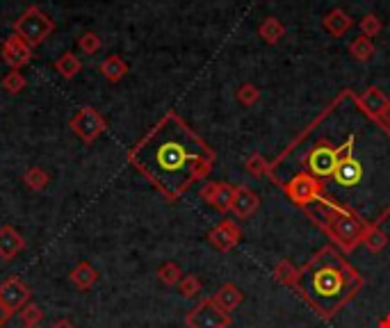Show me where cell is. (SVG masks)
I'll list each match as a JSON object with an SVG mask.
<instances>
[{
    "label": "cell",
    "mask_w": 390,
    "mask_h": 328,
    "mask_svg": "<svg viewBox=\"0 0 390 328\" xmlns=\"http://www.w3.org/2000/svg\"><path fill=\"white\" fill-rule=\"evenodd\" d=\"M379 121H382V123H384V126H386V128H390V105H388V107L384 110V115H382V117H379Z\"/></svg>",
    "instance_id": "33"
},
{
    "label": "cell",
    "mask_w": 390,
    "mask_h": 328,
    "mask_svg": "<svg viewBox=\"0 0 390 328\" xmlns=\"http://www.w3.org/2000/svg\"><path fill=\"white\" fill-rule=\"evenodd\" d=\"M199 197L212 205L214 210L226 214V212H231V205H233V197H235V187L229 182H222V180H212V182H205L201 192H199Z\"/></svg>",
    "instance_id": "10"
},
{
    "label": "cell",
    "mask_w": 390,
    "mask_h": 328,
    "mask_svg": "<svg viewBox=\"0 0 390 328\" xmlns=\"http://www.w3.org/2000/svg\"><path fill=\"white\" fill-rule=\"evenodd\" d=\"M210 299L217 303L224 312H233V310H238L240 308V303H242V299H244V294L240 292V287L238 285H233V283H226V285H222L217 292H214Z\"/></svg>",
    "instance_id": "14"
},
{
    "label": "cell",
    "mask_w": 390,
    "mask_h": 328,
    "mask_svg": "<svg viewBox=\"0 0 390 328\" xmlns=\"http://www.w3.org/2000/svg\"><path fill=\"white\" fill-rule=\"evenodd\" d=\"M279 187L283 189V194L287 197V201L294 203L297 208H311V205L320 203L324 199V184L313 178L311 173L297 171L290 178H283Z\"/></svg>",
    "instance_id": "4"
},
{
    "label": "cell",
    "mask_w": 390,
    "mask_h": 328,
    "mask_svg": "<svg viewBox=\"0 0 390 328\" xmlns=\"http://www.w3.org/2000/svg\"><path fill=\"white\" fill-rule=\"evenodd\" d=\"M244 169L251 173L253 178H270L272 176V162L263 158V153H251L244 160Z\"/></svg>",
    "instance_id": "19"
},
{
    "label": "cell",
    "mask_w": 390,
    "mask_h": 328,
    "mask_svg": "<svg viewBox=\"0 0 390 328\" xmlns=\"http://www.w3.org/2000/svg\"><path fill=\"white\" fill-rule=\"evenodd\" d=\"M349 53H352V57L358 59V62H367L369 57L374 55V44H372V39L365 37V35H358V37L352 41V46H349Z\"/></svg>",
    "instance_id": "24"
},
{
    "label": "cell",
    "mask_w": 390,
    "mask_h": 328,
    "mask_svg": "<svg viewBox=\"0 0 390 328\" xmlns=\"http://www.w3.org/2000/svg\"><path fill=\"white\" fill-rule=\"evenodd\" d=\"M126 74H128V64L123 62L121 55H110L101 62V76L108 82H119L126 78Z\"/></svg>",
    "instance_id": "18"
},
{
    "label": "cell",
    "mask_w": 390,
    "mask_h": 328,
    "mask_svg": "<svg viewBox=\"0 0 390 328\" xmlns=\"http://www.w3.org/2000/svg\"><path fill=\"white\" fill-rule=\"evenodd\" d=\"M183 269L176 264V262H162L160 266H158V281L162 283V285H167V287H176L178 283H180V279H183Z\"/></svg>",
    "instance_id": "23"
},
{
    "label": "cell",
    "mask_w": 390,
    "mask_h": 328,
    "mask_svg": "<svg viewBox=\"0 0 390 328\" xmlns=\"http://www.w3.org/2000/svg\"><path fill=\"white\" fill-rule=\"evenodd\" d=\"M238 100L242 102V105H246V107L256 105V102L260 100V91H258V87L251 85V82H246V85H242V87L238 89Z\"/></svg>",
    "instance_id": "30"
},
{
    "label": "cell",
    "mask_w": 390,
    "mask_h": 328,
    "mask_svg": "<svg viewBox=\"0 0 390 328\" xmlns=\"http://www.w3.org/2000/svg\"><path fill=\"white\" fill-rule=\"evenodd\" d=\"M377 328H390V315H384L382 320H379Z\"/></svg>",
    "instance_id": "34"
},
{
    "label": "cell",
    "mask_w": 390,
    "mask_h": 328,
    "mask_svg": "<svg viewBox=\"0 0 390 328\" xmlns=\"http://www.w3.org/2000/svg\"><path fill=\"white\" fill-rule=\"evenodd\" d=\"M69 126L82 141L91 144V141H96L103 132L108 130V121L103 119L94 107H82L78 115L71 119Z\"/></svg>",
    "instance_id": "7"
},
{
    "label": "cell",
    "mask_w": 390,
    "mask_h": 328,
    "mask_svg": "<svg viewBox=\"0 0 390 328\" xmlns=\"http://www.w3.org/2000/svg\"><path fill=\"white\" fill-rule=\"evenodd\" d=\"M80 69H82V62L78 59V55L74 53H62L55 62V71L57 74L64 78V80H71V78H76L80 74Z\"/></svg>",
    "instance_id": "20"
},
{
    "label": "cell",
    "mask_w": 390,
    "mask_h": 328,
    "mask_svg": "<svg viewBox=\"0 0 390 328\" xmlns=\"http://www.w3.org/2000/svg\"><path fill=\"white\" fill-rule=\"evenodd\" d=\"M274 281L281 283V285H287V287H294L297 283V274H299V269L290 262V260H281L274 264Z\"/></svg>",
    "instance_id": "22"
},
{
    "label": "cell",
    "mask_w": 390,
    "mask_h": 328,
    "mask_svg": "<svg viewBox=\"0 0 390 328\" xmlns=\"http://www.w3.org/2000/svg\"><path fill=\"white\" fill-rule=\"evenodd\" d=\"M78 48L85 55H94V53H98V50H101V37L96 33H85L78 39Z\"/></svg>",
    "instance_id": "31"
},
{
    "label": "cell",
    "mask_w": 390,
    "mask_h": 328,
    "mask_svg": "<svg viewBox=\"0 0 390 328\" xmlns=\"http://www.w3.org/2000/svg\"><path fill=\"white\" fill-rule=\"evenodd\" d=\"M260 37L267 41V44H276L281 37H283V33H285V28H283V23L279 18H274V16H270V18H265L263 20V25H260Z\"/></svg>",
    "instance_id": "26"
},
{
    "label": "cell",
    "mask_w": 390,
    "mask_h": 328,
    "mask_svg": "<svg viewBox=\"0 0 390 328\" xmlns=\"http://www.w3.org/2000/svg\"><path fill=\"white\" fill-rule=\"evenodd\" d=\"M0 85H3V89L7 91V94H21V91L28 87V80H25L23 74H21V71H9V74L0 80Z\"/></svg>",
    "instance_id": "29"
},
{
    "label": "cell",
    "mask_w": 390,
    "mask_h": 328,
    "mask_svg": "<svg viewBox=\"0 0 390 328\" xmlns=\"http://www.w3.org/2000/svg\"><path fill=\"white\" fill-rule=\"evenodd\" d=\"M0 57H3L5 64L12 66V71H21L30 59H33V46H28L25 41L14 33L3 41V46H0Z\"/></svg>",
    "instance_id": "11"
},
{
    "label": "cell",
    "mask_w": 390,
    "mask_h": 328,
    "mask_svg": "<svg viewBox=\"0 0 390 328\" xmlns=\"http://www.w3.org/2000/svg\"><path fill=\"white\" fill-rule=\"evenodd\" d=\"M260 208V197L256 194L251 187L246 184H238L235 187V197H233V205H231V212L235 214L238 219H249L253 217L256 212Z\"/></svg>",
    "instance_id": "12"
},
{
    "label": "cell",
    "mask_w": 390,
    "mask_h": 328,
    "mask_svg": "<svg viewBox=\"0 0 390 328\" xmlns=\"http://www.w3.org/2000/svg\"><path fill=\"white\" fill-rule=\"evenodd\" d=\"M21 251H25V238L14 226H3L0 228V258L14 260Z\"/></svg>",
    "instance_id": "13"
},
{
    "label": "cell",
    "mask_w": 390,
    "mask_h": 328,
    "mask_svg": "<svg viewBox=\"0 0 390 328\" xmlns=\"http://www.w3.org/2000/svg\"><path fill=\"white\" fill-rule=\"evenodd\" d=\"M23 182H25V187L28 189H33V192H41V189H46L48 187V173L41 169V167H30L25 173H23Z\"/></svg>",
    "instance_id": "25"
},
{
    "label": "cell",
    "mask_w": 390,
    "mask_h": 328,
    "mask_svg": "<svg viewBox=\"0 0 390 328\" xmlns=\"http://www.w3.org/2000/svg\"><path fill=\"white\" fill-rule=\"evenodd\" d=\"M242 240V228H240V223L238 221H233V219H224L219 221L214 228L208 233V242L210 246H214L217 251L222 253H229L233 251L235 246L240 244Z\"/></svg>",
    "instance_id": "9"
},
{
    "label": "cell",
    "mask_w": 390,
    "mask_h": 328,
    "mask_svg": "<svg viewBox=\"0 0 390 328\" xmlns=\"http://www.w3.org/2000/svg\"><path fill=\"white\" fill-rule=\"evenodd\" d=\"M69 281L74 283L80 292H85V290H89V287L96 285V281H98V271H96L89 262H78V264L74 266V269H71Z\"/></svg>",
    "instance_id": "16"
},
{
    "label": "cell",
    "mask_w": 390,
    "mask_h": 328,
    "mask_svg": "<svg viewBox=\"0 0 390 328\" xmlns=\"http://www.w3.org/2000/svg\"><path fill=\"white\" fill-rule=\"evenodd\" d=\"M18 315L25 328H39V324L44 322V310H41L37 303H25L18 310Z\"/></svg>",
    "instance_id": "27"
},
{
    "label": "cell",
    "mask_w": 390,
    "mask_h": 328,
    "mask_svg": "<svg viewBox=\"0 0 390 328\" xmlns=\"http://www.w3.org/2000/svg\"><path fill=\"white\" fill-rule=\"evenodd\" d=\"M53 30H55L53 18L46 16L44 12H41V7H37V5L28 7L25 12L14 20V33L33 48L44 44V41L53 35Z\"/></svg>",
    "instance_id": "5"
},
{
    "label": "cell",
    "mask_w": 390,
    "mask_h": 328,
    "mask_svg": "<svg viewBox=\"0 0 390 328\" xmlns=\"http://www.w3.org/2000/svg\"><path fill=\"white\" fill-rule=\"evenodd\" d=\"M25 303H30V287L23 281L12 276V279L0 283V305L5 308L9 317L21 310Z\"/></svg>",
    "instance_id": "8"
},
{
    "label": "cell",
    "mask_w": 390,
    "mask_h": 328,
    "mask_svg": "<svg viewBox=\"0 0 390 328\" xmlns=\"http://www.w3.org/2000/svg\"><path fill=\"white\" fill-rule=\"evenodd\" d=\"M176 287H178V292H180L183 299H194V296H197V294L201 292V287H203V285H201V279H199V276H194V274H185Z\"/></svg>",
    "instance_id": "28"
},
{
    "label": "cell",
    "mask_w": 390,
    "mask_h": 328,
    "mask_svg": "<svg viewBox=\"0 0 390 328\" xmlns=\"http://www.w3.org/2000/svg\"><path fill=\"white\" fill-rule=\"evenodd\" d=\"M214 160L217 156L205 139L173 110L128 151L130 167L169 203H176L194 184L208 178Z\"/></svg>",
    "instance_id": "1"
},
{
    "label": "cell",
    "mask_w": 390,
    "mask_h": 328,
    "mask_svg": "<svg viewBox=\"0 0 390 328\" xmlns=\"http://www.w3.org/2000/svg\"><path fill=\"white\" fill-rule=\"evenodd\" d=\"M322 25H324V30L328 35H333V37H343L349 28L354 25V20L349 18L343 9H331L326 16H324V20H322Z\"/></svg>",
    "instance_id": "17"
},
{
    "label": "cell",
    "mask_w": 390,
    "mask_h": 328,
    "mask_svg": "<svg viewBox=\"0 0 390 328\" xmlns=\"http://www.w3.org/2000/svg\"><path fill=\"white\" fill-rule=\"evenodd\" d=\"M304 212L315 226H320L328 238H331L333 246H338L343 253L356 251L358 246L363 244L367 228L372 226L367 223L361 214L347 210L343 205H335L326 199L311 205V208H306Z\"/></svg>",
    "instance_id": "3"
},
{
    "label": "cell",
    "mask_w": 390,
    "mask_h": 328,
    "mask_svg": "<svg viewBox=\"0 0 390 328\" xmlns=\"http://www.w3.org/2000/svg\"><path fill=\"white\" fill-rule=\"evenodd\" d=\"M53 328H76L71 322H67V320H59V322H55L53 324Z\"/></svg>",
    "instance_id": "36"
},
{
    "label": "cell",
    "mask_w": 390,
    "mask_h": 328,
    "mask_svg": "<svg viewBox=\"0 0 390 328\" xmlns=\"http://www.w3.org/2000/svg\"><path fill=\"white\" fill-rule=\"evenodd\" d=\"M185 324L188 328H231L233 320L212 299H201L185 315Z\"/></svg>",
    "instance_id": "6"
},
{
    "label": "cell",
    "mask_w": 390,
    "mask_h": 328,
    "mask_svg": "<svg viewBox=\"0 0 390 328\" xmlns=\"http://www.w3.org/2000/svg\"><path fill=\"white\" fill-rule=\"evenodd\" d=\"M358 100H361V105H363L372 117H377V119L382 117L384 110L390 105V98H388L379 87H369V89H365L363 94L358 96Z\"/></svg>",
    "instance_id": "15"
},
{
    "label": "cell",
    "mask_w": 390,
    "mask_h": 328,
    "mask_svg": "<svg viewBox=\"0 0 390 328\" xmlns=\"http://www.w3.org/2000/svg\"><path fill=\"white\" fill-rule=\"evenodd\" d=\"M363 285L361 271L349 264L345 253L338 246L326 244L299 269L292 290L313 308L317 317L333 320L349 301L356 299Z\"/></svg>",
    "instance_id": "2"
},
{
    "label": "cell",
    "mask_w": 390,
    "mask_h": 328,
    "mask_svg": "<svg viewBox=\"0 0 390 328\" xmlns=\"http://www.w3.org/2000/svg\"><path fill=\"white\" fill-rule=\"evenodd\" d=\"M363 246L369 253H382L386 246H388V235L384 233L382 226H369L365 238H363Z\"/></svg>",
    "instance_id": "21"
},
{
    "label": "cell",
    "mask_w": 390,
    "mask_h": 328,
    "mask_svg": "<svg viewBox=\"0 0 390 328\" xmlns=\"http://www.w3.org/2000/svg\"><path fill=\"white\" fill-rule=\"evenodd\" d=\"M7 320H9V315H7V310L3 305H0V328H3L5 324H7Z\"/></svg>",
    "instance_id": "35"
},
{
    "label": "cell",
    "mask_w": 390,
    "mask_h": 328,
    "mask_svg": "<svg viewBox=\"0 0 390 328\" xmlns=\"http://www.w3.org/2000/svg\"><path fill=\"white\" fill-rule=\"evenodd\" d=\"M361 30H363L361 35H365V37L372 39V37L379 35V30H382V20H379L374 14H367V16L361 18Z\"/></svg>",
    "instance_id": "32"
}]
</instances>
